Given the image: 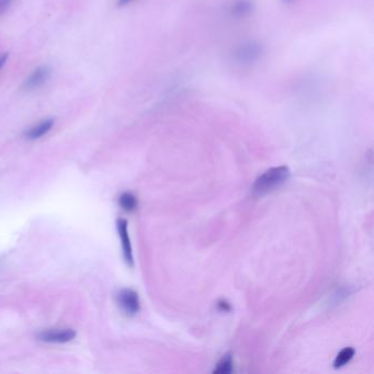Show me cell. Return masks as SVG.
Segmentation results:
<instances>
[{"mask_svg": "<svg viewBox=\"0 0 374 374\" xmlns=\"http://www.w3.org/2000/svg\"><path fill=\"white\" fill-rule=\"evenodd\" d=\"M355 352L356 351L354 348H352V347H347V348L342 349L336 357L334 367L336 369H339L346 366L347 363H349L352 360V358L355 357Z\"/></svg>", "mask_w": 374, "mask_h": 374, "instance_id": "cell-10", "label": "cell"}, {"mask_svg": "<svg viewBox=\"0 0 374 374\" xmlns=\"http://www.w3.org/2000/svg\"><path fill=\"white\" fill-rule=\"evenodd\" d=\"M119 204L120 207L122 208L126 212H132V211L136 210L138 208V199L130 192H124L121 194V197L119 199Z\"/></svg>", "mask_w": 374, "mask_h": 374, "instance_id": "cell-9", "label": "cell"}, {"mask_svg": "<svg viewBox=\"0 0 374 374\" xmlns=\"http://www.w3.org/2000/svg\"><path fill=\"white\" fill-rule=\"evenodd\" d=\"M227 11L231 19L238 21L247 20L256 12V2L255 0H231Z\"/></svg>", "mask_w": 374, "mask_h": 374, "instance_id": "cell-4", "label": "cell"}, {"mask_svg": "<svg viewBox=\"0 0 374 374\" xmlns=\"http://www.w3.org/2000/svg\"><path fill=\"white\" fill-rule=\"evenodd\" d=\"M15 2V0H0V15L3 14Z\"/></svg>", "mask_w": 374, "mask_h": 374, "instance_id": "cell-12", "label": "cell"}, {"mask_svg": "<svg viewBox=\"0 0 374 374\" xmlns=\"http://www.w3.org/2000/svg\"><path fill=\"white\" fill-rule=\"evenodd\" d=\"M76 331L71 328L64 329H46L41 331L39 335L40 340L49 344H66L75 339Z\"/></svg>", "mask_w": 374, "mask_h": 374, "instance_id": "cell-7", "label": "cell"}, {"mask_svg": "<svg viewBox=\"0 0 374 374\" xmlns=\"http://www.w3.org/2000/svg\"><path fill=\"white\" fill-rule=\"evenodd\" d=\"M118 304L123 312L129 315L133 316L138 314L141 309V303L139 294L132 289H123L118 293Z\"/></svg>", "mask_w": 374, "mask_h": 374, "instance_id": "cell-5", "label": "cell"}, {"mask_svg": "<svg viewBox=\"0 0 374 374\" xmlns=\"http://www.w3.org/2000/svg\"><path fill=\"white\" fill-rule=\"evenodd\" d=\"M266 45L258 39H247L237 43L229 53V62L238 70H251L263 60Z\"/></svg>", "mask_w": 374, "mask_h": 374, "instance_id": "cell-1", "label": "cell"}, {"mask_svg": "<svg viewBox=\"0 0 374 374\" xmlns=\"http://www.w3.org/2000/svg\"><path fill=\"white\" fill-rule=\"evenodd\" d=\"M54 124H55V121L52 118L41 120L40 122L35 123L34 125H32L31 128H29L24 132V138L29 141L40 140L43 138L44 135L49 133V132H51Z\"/></svg>", "mask_w": 374, "mask_h": 374, "instance_id": "cell-8", "label": "cell"}, {"mask_svg": "<svg viewBox=\"0 0 374 374\" xmlns=\"http://www.w3.org/2000/svg\"><path fill=\"white\" fill-rule=\"evenodd\" d=\"M135 1H138V0H117V7L123 8V7L129 6V4L133 3Z\"/></svg>", "mask_w": 374, "mask_h": 374, "instance_id": "cell-14", "label": "cell"}, {"mask_svg": "<svg viewBox=\"0 0 374 374\" xmlns=\"http://www.w3.org/2000/svg\"><path fill=\"white\" fill-rule=\"evenodd\" d=\"M233 371V360L230 356H225L222 360L219 362L218 367L215 368L214 373L227 374Z\"/></svg>", "mask_w": 374, "mask_h": 374, "instance_id": "cell-11", "label": "cell"}, {"mask_svg": "<svg viewBox=\"0 0 374 374\" xmlns=\"http://www.w3.org/2000/svg\"><path fill=\"white\" fill-rule=\"evenodd\" d=\"M297 1L298 0H281V2L283 4H286V6H293V4H296Z\"/></svg>", "mask_w": 374, "mask_h": 374, "instance_id": "cell-15", "label": "cell"}, {"mask_svg": "<svg viewBox=\"0 0 374 374\" xmlns=\"http://www.w3.org/2000/svg\"><path fill=\"white\" fill-rule=\"evenodd\" d=\"M290 176H291V171H290L289 167H272L256 179L254 186L251 188V192L256 197L266 196L286 183Z\"/></svg>", "mask_w": 374, "mask_h": 374, "instance_id": "cell-2", "label": "cell"}, {"mask_svg": "<svg viewBox=\"0 0 374 374\" xmlns=\"http://www.w3.org/2000/svg\"><path fill=\"white\" fill-rule=\"evenodd\" d=\"M52 67L47 64L36 67L35 70L24 79V81L22 83V90L30 92L41 88L49 81V79L52 76Z\"/></svg>", "mask_w": 374, "mask_h": 374, "instance_id": "cell-3", "label": "cell"}, {"mask_svg": "<svg viewBox=\"0 0 374 374\" xmlns=\"http://www.w3.org/2000/svg\"><path fill=\"white\" fill-rule=\"evenodd\" d=\"M9 60V53L4 52V53H0V72H1L4 65L7 64V62Z\"/></svg>", "mask_w": 374, "mask_h": 374, "instance_id": "cell-13", "label": "cell"}, {"mask_svg": "<svg viewBox=\"0 0 374 374\" xmlns=\"http://www.w3.org/2000/svg\"><path fill=\"white\" fill-rule=\"evenodd\" d=\"M117 227H118L119 236L121 239V246H122L124 261L129 267H133L134 257H133V249H132V244H131L129 229H128V221L124 219H119L117 222Z\"/></svg>", "mask_w": 374, "mask_h": 374, "instance_id": "cell-6", "label": "cell"}]
</instances>
